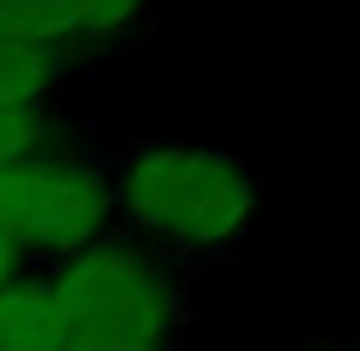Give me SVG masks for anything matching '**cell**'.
Listing matches in <instances>:
<instances>
[{
    "label": "cell",
    "instance_id": "obj_1",
    "mask_svg": "<svg viewBox=\"0 0 360 351\" xmlns=\"http://www.w3.org/2000/svg\"><path fill=\"white\" fill-rule=\"evenodd\" d=\"M116 231L185 273L236 255L264 217V190L250 167L185 139L139 143L116 171Z\"/></svg>",
    "mask_w": 360,
    "mask_h": 351
},
{
    "label": "cell",
    "instance_id": "obj_2",
    "mask_svg": "<svg viewBox=\"0 0 360 351\" xmlns=\"http://www.w3.org/2000/svg\"><path fill=\"white\" fill-rule=\"evenodd\" d=\"M70 309V351H185L194 324V273L111 231L56 264Z\"/></svg>",
    "mask_w": 360,
    "mask_h": 351
},
{
    "label": "cell",
    "instance_id": "obj_3",
    "mask_svg": "<svg viewBox=\"0 0 360 351\" xmlns=\"http://www.w3.org/2000/svg\"><path fill=\"white\" fill-rule=\"evenodd\" d=\"M120 222L116 171L56 143L0 167V231L23 250L28 268H56Z\"/></svg>",
    "mask_w": 360,
    "mask_h": 351
},
{
    "label": "cell",
    "instance_id": "obj_4",
    "mask_svg": "<svg viewBox=\"0 0 360 351\" xmlns=\"http://www.w3.org/2000/svg\"><path fill=\"white\" fill-rule=\"evenodd\" d=\"M75 309L56 268H23L0 287V351H70Z\"/></svg>",
    "mask_w": 360,
    "mask_h": 351
},
{
    "label": "cell",
    "instance_id": "obj_5",
    "mask_svg": "<svg viewBox=\"0 0 360 351\" xmlns=\"http://www.w3.org/2000/svg\"><path fill=\"white\" fill-rule=\"evenodd\" d=\"M0 37L75 51L88 42L84 0H0Z\"/></svg>",
    "mask_w": 360,
    "mask_h": 351
},
{
    "label": "cell",
    "instance_id": "obj_6",
    "mask_svg": "<svg viewBox=\"0 0 360 351\" xmlns=\"http://www.w3.org/2000/svg\"><path fill=\"white\" fill-rule=\"evenodd\" d=\"M70 51L32 46L0 37V107H46V97L65 79Z\"/></svg>",
    "mask_w": 360,
    "mask_h": 351
},
{
    "label": "cell",
    "instance_id": "obj_7",
    "mask_svg": "<svg viewBox=\"0 0 360 351\" xmlns=\"http://www.w3.org/2000/svg\"><path fill=\"white\" fill-rule=\"evenodd\" d=\"M51 143L46 107H0V167Z\"/></svg>",
    "mask_w": 360,
    "mask_h": 351
},
{
    "label": "cell",
    "instance_id": "obj_8",
    "mask_svg": "<svg viewBox=\"0 0 360 351\" xmlns=\"http://www.w3.org/2000/svg\"><path fill=\"white\" fill-rule=\"evenodd\" d=\"M23 268H28V259H23V250H19V245H14V241H10L5 231H0V287H5L10 277H19Z\"/></svg>",
    "mask_w": 360,
    "mask_h": 351
}]
</instances>
